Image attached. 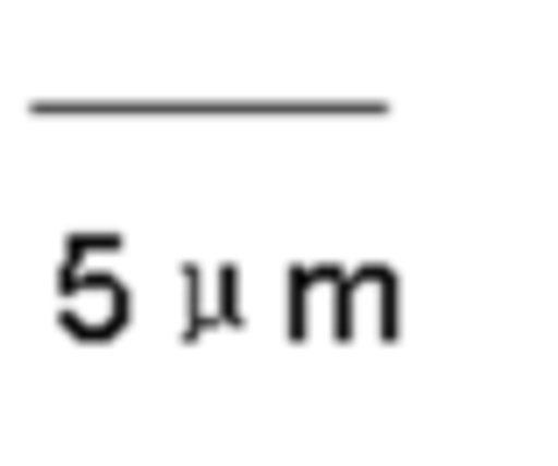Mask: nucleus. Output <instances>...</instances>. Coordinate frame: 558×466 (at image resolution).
Instances as JSON below:
<instances>
[]
</instances>
